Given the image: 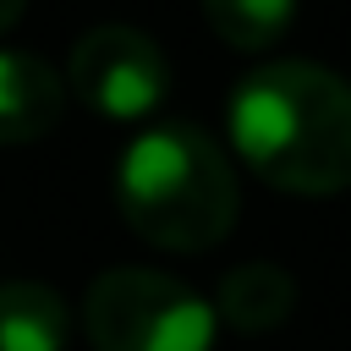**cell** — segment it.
<instances>
[{"label":"cell","instance_id":"277c9868","mask_svg":"<svg viewBox=\"0 0 351 351\" xmlns=\"http://www.w3.org/2000/svg\"><path fill=\"white\" fill-rule=\"evenodd\" d=\"M66 88L104 121H148L170 93V66L148 33L104 22L71 44Z\"/></svg>","mask_w":351,"mask_h":351},{"label":"cell","instance_id":"6da1fadb","mask_svg":"<svg viewBox=\"0 0 351 351\" xmlns=\"http://www.w3.org/2000/svg\"><path fill=\"white\" fill-rule=\"evenodd\" d=\"M230 148L291 197L351 186V82L318 60H269L230 88Z\"/></svg>","mask_w":351,"mask_h":351},{"label":"cell","instance_id":"3957f363","mask_svg":"<svg viewBox=\"0 0 351 351\" xmlns=\"http://www.w3.org/2000/svg\"><path fill=\"white\" fill-rule=\"evenodd\" d=\"M93 351H214L219 313L186 280L159 269H104L82 296Z\"/></svg>","mask_w":351,"mask_h":351},{"label":"cell","instance_id":"52a82bcc","mask_svg":"<svg viewBox=\"0 0 351 351\" xmlns=\"http://www.w3.org/2000/svg\"><path fill=\"white\" fill-rule=\"evenodd\" d=\"M71 313L44 280L0 285V351H66Z\"/></svg>","mask_w":351,"mask_h":351},{"label":"cell","instance_id":"ba28073f","mask_svg":"<svg viewBox=\"0 0 351 351\" xmlns=\"http://www.w3.org/2000/svg\"><path fill=\"white\" fill-rule=\"evenodd\" d=\"M203 16L230 49H269L285 38L296 0H203Z\"/></svg>","mask_w":351,"mask_h":351},{"label":"cell","instance_id":"8992f818","mask_svg":"<svg viewBox=\"0 0 351 351\" xmlns=\"http://www.w3.org/2000/svg\"><path fill=\"white\" fill-rule=\"evenodd\" d=\"M291 307H296V280L280 263H236L214 296V313L236 335H269L291 318Z\"/></svg>","mask_w":351,"mask_h":351},{"label":"cell","instance_id":"7a4b0ae2","mask_svg":"<svg viewBox=\"0 0 351 351\" xmlns=\"http://www.w3.org/2000/svg\"><path fill=\"white\" fill-rule=\"evenodd\" d=\"M121 219L165 252H208L236 225V170L192 121L137 132L115 165Z\"/></svg>","mask_w":351,"mask_h":351},{"label":"cell","instance_id":"9c48e42d","mask_svg":"<svg viewBox=\"0 0 351 351\" xmlns=\"http://www.w3.org/2000/svg\"><path fill=\"white\" fill-rule=\"evenodd\" d=\"M22 11H27V0H0V33H5V27H16V22H22Z\"/></svg>","mask_w":351,"mask_h":351},{"label":"cell","instance_id":"5b68a950","mask_svg":"<svg viewBox=\"0 0 351 351\" xmlns=\"http://www.w3.org/2000/svg\"><path fill=\"white\" fill-rule=\"evenodd\" d=\"M66 110V82L27 49H0V148L44 137Z\"/></svg>","mask_w":351,"mask_h":351}]
</instances>
